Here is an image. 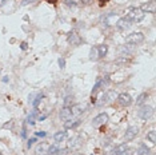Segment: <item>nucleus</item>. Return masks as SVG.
Listing matches in <instances>:
<instances>
[{"label": "nucleus", "instance_id": "9d476101", "mask_svg": "<svg viewBox=\"0 0 156 155\" xmlns=\"http://www.w3.org/2000/svg\"><path fill=\"white\" fill-rule=\"evenodd\" d=\"M48 147H49L48 143H40L35 150L36 155H48Z\"/></svg>", "mask_w": 156, "mask_h": 155}, {"label": "nucleus", "instance_id": "f704fd0d", "mask_svg": "<svg viewBox=\"0 0 156 155\" xmlns=\"http://www.w3.org/2000/svg\"><path fill=\"white\" fill-rule=\"evenodd\" d=\"M28 2H32V0H24V4H27Z\"/></svg>", "mask_w": 156, "mask_h": 155}, {"label": "nucleus", "instance_id": "f257e3e1", "mask_svg": "<svg viewBox=\"0 0 156 155\" xmlns=\"http://www.w3.org/2000/svg\"><path fill=\"white\" fill-rule=\"evenodd\" d=\"M144 12H143L140 8H131L128 11V14L126 15V19H128L131 23H139L144 19Z\"/></svg>", "mask_w": 156, "mask_h": 155}, {"label": "nucleus", "instance_id": "a878e982", "mask_svg": "<svg viewBox=\"0 0 156 155\" xmlns=\"http://www.w3.org/2000/svg\"><path fill=\"white\" fill-rule=\"evenodd\" d=\"M65 4H67L68 7H75V2H73V0H65Z\"/></svg>", "mask_w": 156, "mask_h": 155}, {"label": "nucleus", "instance_id": "0eeeda50", "mask_svg": "<svg viewBox=\"0 0 156 155\" xmlns=\"http://www.w3.org/2000/svg\"><path fill=\"white\" fill-rule=\"evenodd\" d=\"M107 120H108V115H107L105 112H101V114H99L98 116L93 118L92 125H93V126H100V125H104Z\"/></svg>", "mask_w": 156, "mask_h": 155}, {"label": "nucleus", "instance_id": "423d86ee", "mask_svg": "<svg viewBox=\"0 0 156 155\" xmlns=\"http://www.w3.org/2000/svg\"><path fill=\"white\" fill-rule=\"evenodd\" d=\"M117 100H119V103L121 104V106H124V107L129 106V104L132 103V98H131V95L129 94H126V92L117 95Z\"/></svg>", "mask_w": 156, "mask_h": 155}, {"label": "nucleus", "instance_id": "2eb2a0df", "mask_svg": "<svg viewBox=\"0 0 156 155\" xmlns=\"http://www.w3.org/2000/svg\"><path fill=\"white\" fill-rule=\"evenodd\" d=\"M147 99H148V94H147V92H143V94H140L139 96L136 98V104H138V106H142V104L144 103Z\"/></svg>", "mask_w": 156, "mask_h": 155}, {"label": "nucleus", "instance_id": "f3484780", "mask_svg": "<svg viewBox=\"0 0 156 155\" xmlns=\"http://www.w3.org/2000/svg\"><path fill=\"white\" fill-rule=\"evenodd\" d=\"M98 52H99V58L105 56V55H107V52H108V46H105V44L99 46V47H98Z\"/></svg>", "mask_w": 156, "mask_h": 155}, {"label": "nucleus", "instance_id": "1a4fd4ad", "mask_svg": "<svg viewBox=\"0 0 156 155\" xmlns=\"http://www.w3.org/2000/svg\"><path fill=\"white\" fill-rule=\"evenodd\" d=\"M84 108H86L84 104H73V106L71 107V112H72V115H75V116H80L84 112Z\"/></svg>", "mask_w": 156, "mask_h": 155}, {"label": "nucleus", "instance_id": "cd10ccee", "mask_svg": "<svg viewBox=\"0 0 156 155\" xmlns=\"http://www.w3.org/2000/svg\"><path fill=\"white\" fill-rule=\"evenodd\" d=\"M80 2H82L83 4H86V5H87V4H91L93 0H80Z\"/></svg>", "mask_w": 156, "mask_h": 155}, {"label": "nucleus", "instance_id": "dca6fc26", "mask_svg": "<svg viewBox=\"0 0 156 155\" xmlns=\"http://www.w3.org/2000/svg\"><path fill=\"white\" fill-rule=\"evenodd\" d=\"M79 125H80V120L79 119H77V120H65L64 127H65V128H73V127H76Z\"/></svg>", "mask_w": 156, "mask_h": 155}, {"label": "nucleus", "instance_id": "9b49d317", "mask_svg": "<svg viewBox=\"0 0 156 155\" xmlns=\"http://www.w3.org/2000/svg\"><path fill=\"white\" fill-rule=\"evenodd\" d=\"M72 118V112H71V107H63V110L60 111V119L61 120H70Z\"/></svg>", "mask_w": 156, "mask_h": 155}, {"label": "nucleus", "instance_id": "393cba45", "mask_svg": "<svg viewBox=\"0 0 156 155\" xmlns=\"http://www.w3.org/2000/svg\"><path fill=\"white\" fill-rule=\"evenodd\" d=\"M42 98H43V95H37L36 100H35V102H33V106H35V107H36V106H37V104H39V102H40V100H42Z\"/></svg>", "mask_w": 156, "mask_h": 155}, {"label": "nucleus", "instance_id": "20e7f679", "mask_svg": "<svg viewBox=\"0 0 156 155\" xmlns=\"http://www.w3.org/2000/svg\"><path fill=\"white\" fill-rule=\"evenodd\" d=\"M138 115H139L140 119H143V120H148L149 118L154 115V108H152L151 106H143V107L139 110Z\"/></svg>", "mask_w": 156, "mask_h": 155}, {"label": "nucleus", "instance_id": "bb28decb", "mask_svg": "<svg viewBox=\"0 0 156 155\" xmlns=\"http://www.w3.org/2000/svg\"><path fill=\"white\" fill-rule=\"evenodd\" d=\"M59 66H60L61 68H64V66H65V60H64V59H59Z\"/></svg>", "mask_w": 156, "mask_h": 155}, {"label": "nucleus", "instance_id": "4468645a", "mask_svg": "<svg viewBox=\"0 0 156 155\" xmlns=\"http://www.w3.org/2000/svg\"><path fill=\"white\" fill-rule=\"evenodd\" d=\"M80 136H76V138L71 139L70 142H68V148H72V150H75V148H77L80 146Z\"/></svg>", "mask_w": 156, "mask_h": 155}, {"label": "nucleus", "instance_id": "aec40b11", "mask_svg": "<svg viewBox=\"0 0 156 155\" xmlns=\"http://www.w3.org/2000/svg\"><path fill=\"white\" fill-rule=\"evenodd\" d=\"M139 155H149V148L145 144H140L139 146V150H138Z\"/></svg>", "mask_w": 156, "mask_h": 155}, {"label": "nucleus", "instance_id": "473e14b6", "mask_svg": "<svg viewBox=\"0 0 156 155\" xmlns=\"http://www.w3.org/2000/svg\"><path fill=\"white\" fill-rule=\"evenodd\" d=\"M37 136H45V132H37Z\"/></svg>", "mask_w": 156, "mask_h": 155}, {"label": "nucleus", "instance_id": "4be33fe9", "mask_svg": "<svg viewBox=\"0 0 156 155\" xmlns=\"http://www.w3.org/2000/svg\"><path fill=\"white\" fill-rule=\"evenodd\" d=\"M147 139L151 143H155L156 142V132H155V130H152V131H149L148 134H147Z\"/></svg>", "mask_w": 156, "mask_h": 155}, {"label": "nucleus", "instance_id": "c85d7f7f", "mask_svg": "<svg viewBox=\"0 0 156 155\" xmlns=\"http://www.w3.org/2000/svg\"><path fill=\"white\" fill-rule=\"evenodd\" d=\"M33 142H36V139H30V141H28V147H31Z\"/></svg>", "mask_w": 156, "mask_h": 155}, {"label": "nucleus", "instance_id": "c9c22d12", "mask_svg": "<svg viewBox=\"0 0 156 155\" xmlns=\"http://www.w3.org/2000/svg\"><path fill=\"white\" fill-rule=\"evenodd\" d=\"M75 155H83V154H75Z\"/></svg>", "mask_w": 156, "mask_h": 155}, {"label": "nucleus", "instance_id": "2f4dec72", "mask_svg": "<svg viewBox=\"0 0 156 155\" xmlns=\"http://www.w3.org/2000/svg\"><path fill=\"white\" fill-rule=\"evenodd\" d=\"M27 48V43H21V49H26Z\"/></svg>", "mask_w": 156, "mask_h": 155}, {"label": "nucleus", "instance_id": "ddd939ff", "mask_svg": "<svg viewBox=\"0 0 156 155\" xmlns=\"http://www.w3.org/2000/svg\"><path fill=\"white\" fill-rule=\"evenodd\" d=\"M127 150H128L127 144H120V146H117L116 148H114V150H112V154L111 155H126V151Z\"/></svg>", "mask_w": 156, "mask_h": 155}, {"label": "nucleus", "instance_id": "7c9ffc66", "mask_svg": "<svg viewBox=\"0 0 156 155\" xmlns=\"http://www.w3.org/2000/svg\"><path fill=\"white\" fill-rule=\"evenodd\" d=\"M48 3H51V4H56L58 3V0H47Z\"/></svg>", "mask_w": 156, "mask_h": 155}, {"label": "nucleus", "instance_id": "6e6552de", "mask_svg": "<svg viewBox=\"0 0 156 155\" xmlns=\"http://www.w3.org/2000/svg\"><path fill=\"white\" fill-rule=\"evenodd\" d=\"M116 27L119 30L124 31V30H127V28H129L131 27V21L128 19H126V17H121V19H119L116 21Z\"/></svg>", "mask_w": 156, "mask_h": 155}, {"label": "nucleus", "instance_id": "39448f33", "mask_svg": "<svg viewBox=\"0 0 156 155\" xmlns=\"http://www.w3.org/2000/svg\"><path fill=\"white\" fill-rule=\"evenodd\" d=\"M138 132H139V127L138 126H131V127L127 128L126 134H124V138H126V141H132V139L138 135Z\"/></svg>", "mask_w": 156, "mask_h": 155}, {"label": "nucleus", "instance_id": "412c9836", "mask_svg": "<svg viewBox=\"0 0 156 155\" xmlns=\"http://www.w3.org/2000/svg\"><path fill=\"white\" fill-rule=\"evenodd\" d=\"M64 138H65V131H59V132H56L55 134V141L58 142V143L63 141Z\"/></svg>", "mask_w": 156, "mask_h": 155}, {"label": "nucleus", "instance_id": "6ab92c4d", "mask_svg": "<svg viewBox=\"0 0 156 155\" xmlns=\"http://www.w3.org/2000/svg\"><path fill=\"white\" fill-rule=\"evenodd\" d=\"M143 12H154V3H145L140 8Z\"/></svg>", "mask_w": 156, "mask_h": 155}, {"label": "nucleus", "instance_id": "f8f14e48", "mask_svg": "<svg viewBox=\"0 0 156 155\" xmlns=\"http://www.w3.org/2000/svg\"><path fill=\"white\" fill-rule=\"evenodd\" d=\"M80 42H82V39H80V36L77 35L76 32H71L70 35H68V43L72 46H77L80 44Z\"/></svg>", "mask_w": 156, "mask_h": 155}, {"label": "nucleus", "instance_id": "b1692460", "mask_svg": "<svg viewBox=\"0 0 156 155\" xmlns=\"http://www.w3.org/2000/svg\"><path fill=\"white\" fill-rule=\"evenodd\" d=\"M58 147L54 144V146H49L48 147V155H55V154H58Z\"/></svg>", "mask_w": 156, "mask_h": 155}, {"label": "nucleus", "instance_id": "a211bd4d", "mask_svg": "<svg viewBox=\"0 0 156 155\" xmlns=\"http://www.w3.org/2000/svg\"><path fill=\"white\" fill-rule=\"evenodd\" d=\"M89 59L91 60H98L99 59V52H98V47H93V48H91V51H89Z\"/></svg>", "mask_w": 156, "mask_h": 155}, {"label": "nucleus", "instance_id": "c756f323", "mask_svg": "<svg viewBox=\"0 0 156 155\" xmlns=\"http://www.w3.org/2000/svg\"><path fill=\"white\" fill-rule=\"evenodd\" d=\"M110 0H99V3H100V5H104L105 3H108Z\"/></svg>", "mask_w": 156, "mask_h": 155}, {"label": "nucleus", "instance_id": "5701e85b", "mask_svg": "<svg viewBox=\"0 0 156 155\" xmlns=\"http://www.w3.org/2000/svg\"><path fill=\"white\" fill-rule=\"evenodd\" d=\"M112 19H116V14H110L107 17H105V23H107V26H112V24H114Z\"/></svg>", "mask_w": 156, "mask_h": 155}, {"label": "nucleus", "instance_id": "f03ea898", "mask_svg": "<svg viewBox=\"0 0 156 155\" xmlns=\"http://www.w3.org/2000/svg\"><path fill=\"white\" fill-rule=\"evenodd\" d=\"M143 40H144V33L143 32H132L126 38V42L128 43V44H132V46L140 44Z\"/></svg>", "mask_w": 156, "mask_h": 155}, {"label": "nucleus", "instance_id": "7ed1b4c3", "mask_svg": "<svg viewBox=\"0 0 156 155\" xmlns=\"http://www.w3.org/2000/svg\"><path fill=\"white\" fill-rule=\"evenodd\" d=\"M116 98H117V94H116V92L112 91V90H110V91H107L105 94H103L101 100H99L98 104H99V106H101V104H108V103H111L112 100H115Z\"/></svg>", "mask_w": 156, "mask_h": 155}, {"label": "nucleus", "instance_id": "72a5a7b5", "mask_svg": "<svg viewBox=\"0 0 156 155\" xmlns=\"http://www.w3.org/2000/svg\"><path fill=\"white\" fill-rule=\"evenodd\" d=\"M7 3V0H0V5H3V4H5Z\"/></svg>", "mask_w": 156, "mask_h": 155}]
</instances>
